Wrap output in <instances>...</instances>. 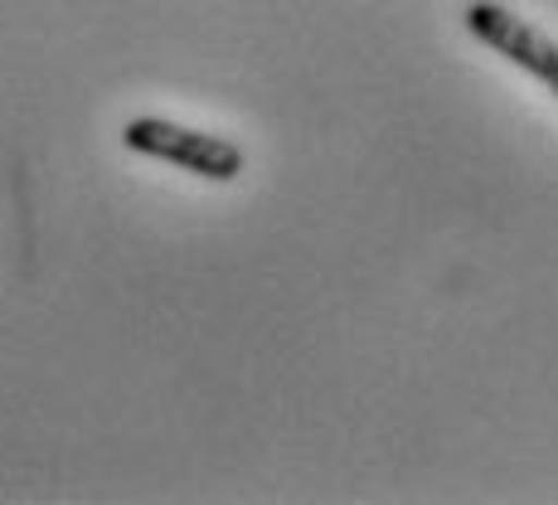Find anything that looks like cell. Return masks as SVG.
<instances>
[{
  "instance_id": "obj_1",
  "label": "cell",
  "mask_w": 558,
  "mask_h": 505,
  "mask_svg": "<svg viewBox=\"0 0 558 505\" xmlns=\"http://www.w3.org/2000/svg\"><path fill=\"white\" fill-rule=\"evenodd\" d=\"M122 146L136 156L180 166L199 180H214V185H229V180L243 176V146L239 142L199 132V127H185V122H166V117H132V122L122 127Z\"/></svg>"
},
{
  "instance_id": "obj_2",
  "label": "cell",
  "mask_w": 558,
  "mask_h": 505,
  "mask_svg": "<svg viewBox=\"0 0 558 505\" xmlns=\"http://www.w3.org/2000/svg\"><path fill=\"white\" fill-rule=\"evenodd\" d=\"M466 29L476 45H486L490 53H500L506 63H514L520 73L539 79L544 88L558 98V45L544 35L539 25L520 20L514 10L496 5V0H471L466 5Z\"/></svg>"
}]
</instances>
